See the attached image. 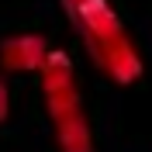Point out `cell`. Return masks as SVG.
I'll return each mask as SVG.
<instances>
[{
    "label": "cell",
    "mask_w": 152,
    "mask_h": 152,
    "mask_svg": "<svg viewBox=\"0 0 152 152\" xmlns=\"http://www.w3.org/2000/svg\"><path fill=\"white\" fill-rule=\"evenodd\" d=\"M62 10L86 45V56L107 80H114L118 86H132L135 80H142L145 62L111 0H62Z\"/></svg>",
    "instance_id": "1"
},
{
    "label": "cell",
    "mask_w": 152,
    "mask_h": 152,
    "mask_svg": "<svg viewBox=\"0 0 152 152\" xmlns=\"http://www.w3.org/2000/svg\"><path fill=\"white\" fill-rule=\"evenodd\" d=\"M48 52H52V45L45 35L21 31V35H10L0 42V66L7 73H38L45 66Z\"/></svg>",
    "instance_id": "3"
},
{
    "label": "cell",
    "mask_w": 152,
    "mask_h": 152,
    "mask_svg": "<svg viewBox=\"0 0 152 152\" xmlns=\"http://www.w3.org/2000/svg\"><path fill=\"white\" fill-rule=\"evenodd\" d=\"M38 80H42V100H45L59 152H97L94 128H90L83 94H80V83H76L73 59L62 48H52L45 66L38 69Z\"/></svg>",
    "instance_id": "2"
},
{
    "label": "cell",
    "mask_w": 152,
    "mask_h": 152,
    "mask_svg": "<svg viewBox=\"0 0 152 152\" xmlns=\"http://www.w3.org/2000/svg\"><path fill=\"white\" fill-rule=\"evenodd\" d=\"M7 114H10V86H7L4 76H0V124L7 121Z\"/></svg>",
    "instance_id": "4"
}]
</instances>
